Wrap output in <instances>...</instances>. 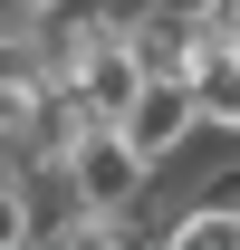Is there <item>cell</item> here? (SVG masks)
Segmentation results:
<instances>
[{
	"mask_svg": "<svg viewBox=\"0 0 240 250\" xmlns=\"http://www.w3.org/2000/svg\"><path fill=\"white\" fill-rule=\"evenodd\" d=\"M48 164H58V183H67V202H87V212H135L144 202V183H154V154L125 135L116 116H96V125H77L67 145H48Z\"/></svg>",
	"mask_w": 240,
	"mask_h": 250,
	"instance_id": "cell-1",
	"label": "cell"
},
{
	"mask_svg": "<svg viewBox=\"0 0 240 250\" xmlns=\"http://www.w3.org/2000/svg\"><path fill=\"white\" fill-rule=\"evenodd\" d=\"M125 135H135V145H144L154 164H163V154H182V145L202 135V106H192V87H182V77H154V87L135 96V116H125Z\"/></svg>",
	"mask_w": 240,
	"mask_h": 250,
	"instance_id": "cell-2",
	"label": "cell"
},
{
	"mask_svg": "<svg viewBox=\"0 0 240 250\" xmlns=\"http://www.w3.org/2000/svg\"><path fill=\"white\" fill-rule=\"evenodd\" d=\"M192 106H202V135H240V39H211V48H202Z\"/></svg>",
	"mask_w": 240,
	"mask_h": 250,
	"instance_id": "cell-3",
	"label": "cell"
},
{
	"mask_svg": "<svg viewBox=\"0 0 240 250\" xmlns=\"http://www.w3.org/2000/svg\"><path fill=\"white\" fill-rule=\"evenodd\" d=\"M163 241H182V250H211V241H221V250H240V192H231V202H192V212H182Z\"/></svg>",
	"mask_w": 240,
	"mask_h": 250,
	"instance_id": "cell-4",
	"label": "cell"
},
{
	"mask_svg": "<svg viewBox=\"0 0 240 250\" xmlns=\"http://www.w3.org/2000/svg\"><path fill=\"white\" fill-rule=\"evenodd\" d=\"M39 231V212H29V183H20V173H0V250H20Z\"/></svg>",
	"mask_w": 240,
	"mask_h": 250,
	"instance_id": "cell-5",
	"label": "cell"
},
{
	"mask_svg": "<svg viewBox=\"0 0 240 250\" xmlns=\"http://www.w3.org/2000/svg\"><path fill=\"white\" fill-rule=\"evenodd\" d=\"M0 10H20V20H48V10H67V0H0Z\"/></svg>",
	"mask_w": 240,
	"mask_h": 250,
	"instance_id": "cell-6",
	"label": "cell"
},
{
	"mask_svg": "<svg viewBox=\"0 0 240 250\" xmlns=\"http://www.w3.org/2000/svg\"><path fill=\"white\" fill-rule=\"evenodd\" d=\"M221 39H240V0H221Z\"/></svg>",
	"mask_w": 240,
	"mask_h": 250,
	"instance_id": "cell-7",
	"label": "cell"
}]
</instances>
